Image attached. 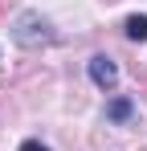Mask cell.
<instances>
[{
    "label": "cell",
    "instance_id": "obj_1",
    "mask_svg": "<svg viewBox=\"0 0 147 151\" xmlns=\"http://www.w3.org/2000/svg\"><path fill=\"white\" fill-rule=\"evenodd\" d=\"M90 78H94V86H102V90H110L115 82H119V65L110 61V57H90Z\"/></svg>",
    "mask_w": 147,
    "mask_h": 151
},
{
    "label": "cell",
    "instance_id": "obj_2",
    "mask_svg": "<svg viewBox=\"0 0 147 151\" xmlns=\"http://www.w3.org/2000/svg\"><path fill=\"white\" fill-rule=\"evenodd\" d=\"M127 37L131 41H147V17H127Z\"/></svg>",
    "mask_w": 147,
    "mask_h": 151
},
{
    "label": "cell",
    "instance_id": "obj_3",
    "mask_svg": "<svg viewBox=\"0 0 147 151\" xmlns=\"http://www.w3.org/2000/svg\"><path fill=\"white\" fill-rule=\"evenodd\" d=\"M127 114H131V102H127V98H119V102H110V119H119V123H122Z\"/></svg>",
    "mask_w": 147,
    "mask_h": 151
},
{
    "label": "cell",
    "instance_id": "obj_4",
    "mask_svg": "<svg viewBox=\"0 0 147 151\" xmlns=\"http://www.w3.org/2000/svg\"><path fill=\"white\" fill-rule=\"evenodd\" d=\"M21 151H49V147H41V143H33V139H29V143H21Z\"/></svg>",
    "mask_w": 147,
    "mask_h": 151
}]
</instances>
